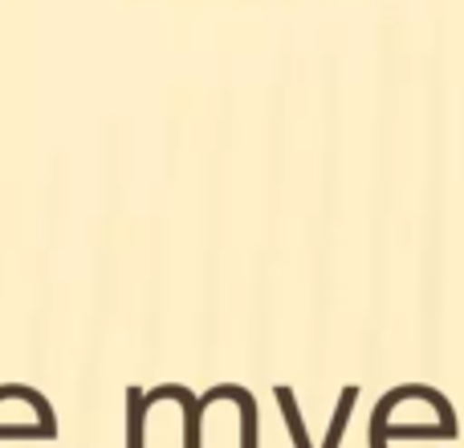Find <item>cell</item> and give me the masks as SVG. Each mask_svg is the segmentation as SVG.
Listing matches in <instances>:
<instances>
[{"label":"cell","instance_id":"obj_1","mask_svg":"<svg viewBox=\"0 0 464 448\" xmlns=\"http://www.w3.org/2000/svg\"><path fill=\"white\" fill-rule=\"evenodd\" d=\"M53 436H57L53 412H41V416L24 420V424H16V420H0V441H53Z\"/></svg>","mask_w":464,"mask_h":448}]
</instances>
